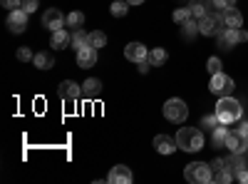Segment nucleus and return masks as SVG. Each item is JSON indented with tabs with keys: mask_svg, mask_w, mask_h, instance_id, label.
<instances>
[{
	"mask_svg": "<svg viewBox=\"0 0 248 184\" xmlns=\"http://www.w3.org/2000/svg\"><path fill=\"white\" fill-rule=\"evenodd\" d=\"M233 77L231 75H226V72H216L211 75V83H209V90L218 97H226V95H231L233 92Z\"/></svg>",
	"mask_w": 248,
	"mask_h": 184,
	"instance_id": "423d86ee",
	"label": "nucleus"
},
{
	"mask_svg": "<svg viewBox=\"0 0 248 184\" xmlns=\"http://www.w3.org/2000/svg\"><path fill=\"white\" fill-rule=\"evenodd\" d=\"M236 179L241 182V184H248V169L243 167V169H238V174H236Z\"/></svg>",
	"mask_w": 248,
	"mask_h": 184,
	"instance_id": "f704fd0d",
	"label": "nucleus"
},
{
	"mask_svg": "<svg viewBox=\"0 0 248 184\" xmlns=\"http://www.w3.org/2000/svg\"><path fill=\"white\" fill-rule=\"evenodd\" d=\"M90 45H92V48H97V50H99V48H105V45H107V35L102 33V30L90 33Z\"/></svg>",
	"mask_w": 248,
	"mask_h": 184,
	"instance_id": "a878e982",
	"label": "nucleus"
},
{
	"mask_svg": "<svg viewBox=\"0 0 248 184\" xmlns=\"http://www.w3.org/2000/svg\"><path fill=\"white\" fill-rule=\"evenodd\" d=\"M109 13L114 17H124V15L129 13V3H127V0H114V3L109 5Z\"/></svg>",
	"mask_w": 248,
	"mask_h": 184,
	"instance_id": "5701e85b",
	"label": "nucleus"
},
{
	"mask_svg": "<svg viewBox=\"0 0 248 184\" xmlns=\"http://www.w3.org/2000/svg\"><path fill=\"white\" fill-rule=\"evenodd\" d=\"M77 65H79L82 70L94 67V65H97V48H92V45L79 48V50H77Z\"/></svg>",
	"mask_w": 248,
	"mask_h": 184,
	"instance_id": "f8f14e48",
	"label": "nucleus"
},
{
	"mask_svg": "<svg viewBox=\"0 0 248 184\" xmlns=\"http://www.w3.org/2000/svg\"><path fill=\"white\" fill-rule=\"evenodd\" d=\"M206 70H209V75L223 72V65H221V57H209V63H206Z\"/></svg>",
	"mask_w": 248,
	"mask_h": 184,
	"instance_id": "cd10ccee",
	"label": "nucleus"
},
{
	"mask_svg": "<svg viewBox=\"0 0 248 184\" xmlns=\"http://www.w3.org/2000/svg\"><path fill=\"white\" fill-rule=\"evenodd\" d=\"M67 45H72V35H70L65 28H60V30H55V33L50 35V48H55V50H65Z\"/></svg>",
	"mask_w": 248,
	"mask_h": 184,
	"instance_id": "dca6fc26",
	"label": "nucleus"
},
{
	"mask_svg": "<svg viewBox=\"0 0 248 184\" xmlns=\"http://www.w3.org/2000/svg\"><path fill=\"white\" fill-rule=\"evenodd\" d=\"M90 45V33H85V30H75V35H72V48H87Z\"/></svg>",
	"mask_w": 248,
	"mask_h": 184,
	"instance_id": "b1692460",
	"label": "nucleus"
},
{
	"mask_svg": "<svg viewBox=\"0 0 248 184\" xmlns=\"http://www.w3.org/2000/svg\"><path fill=\"white\" fill-rule=\"evenodd\" d=\"M37 8H40L37 0H23V10H25V13H35Z\"/></svg>",
	"mask_w": 248,
	"mask_h": 184,
	"instance_id": "2f4dec72",
	"label": "nucleus"
},
{
	"mask_svg": "<svg viewBox=\"0 0 248 184\" xmlns=\"http://www.w3.org/2000/svg\"><path fill=\"white\" fill-rule=\"evenodd\" d=\"M176 147H179L176 139H171L169 134H156V137H154V150H156L159 154H174Z\"/></svg>",
	"mask_w": 248,
	"mask_h": 184,
	"instance_id": "2eb2a0df",
	"label": "nucleus"
},
{
	"mask_svg": "<svg viewBox=\"0 0 248 184\" xmlns=\"http://www.w3.org/2000/svg\"><path fill=\"white\" fill-rule=\"evenodd\" d=\"M124 57H127L129 63H144V60L149 57V50L141 43H129L127 48H124Z\"/></svg>",
	"mask_w": 248,
	"mask_h": 184,
	"instance_id": "ddd939ff",
	"label": "nucleus"
},
{
	"mask_svg": "<svg viewBox=\"0 0 248 184\" xmlns=\"http://www.w3.org/2000/svg\"><path fill=\"white\" fill-rule=\"evenodd\" d=\"M32 65H35L37 70H50V67H55V55H52L50 50L35 52V57H32Z\"/></svg>",
	"mask_w": 248,
	"mask_h": 184,
	"instance_id": "f3484780",
	"label": "nucleus"
},
{
	"mask_svg": "<svg viewBox=\"0 0 248 184\" xmlns=\"http://www.w3.org/2000/svg\"><path fill=\"white\" fill-rule=\"evenodd\" d=\"M129 5H141V3H147V0H127Z\"/></svg>",
	"mask_w": 248,
	"mask_h": 184,
	"instance_id": "e433bc0d",
	"label": "nucleus"
},
{
	"mask_svg": "<svg viewBox=\"0 0 248 184\" xmlns=\"http://www.w3.org/2000/svg\"><path fill=\"white\" fill-rule=\"evenodd\" d=\"M238 132H241L243 137H248V122H241V125H238Z\"/></svg>",
	"mask_w": 248,
	"mask_h": 184,
	"instance_id": "c9c22d12",
	"label": "nucleus"
},
{
	"mask_svg": "<svg viewBox=\"0 0 248 184\" xmlns=\"http://www.w3.org/2000/svg\"><path fill=\"white\" fill-rule=\"evenodd\" d=\"M147 60H149L152 67H159V65H164V63L169 60V55H167V50H164V48H152Z\"/></svg>",
	"mask_w": 248,
	"mask_h": 184,
	"instance_id": "aec40b11",
	"label": "nucleus"
},
{
	"mask_svg": "<svg viewBox=\"0 0 248 184\" xmlns=\"http://www.w3.org/2000/svg\"><path fill=\"white\" fill-rule=\"evenodd\" d=\"M226 167H229V162H226V159H221V157L211 162V169H214V172H221V169H226Z\"/></svg>",
	"mask_w": 248,
	"mask_h": 184,
	"instance_id": "473e14b6",
	"label": "nucleus"
},
{
	"mask_svg": "<svg viewBox=\"0 0 248 184\" xmlns=\"http://www.w3.org/2000/svg\"><path fill=\"white\" fill-rule=\"evenodd\" d=\"M223 147L229 150L231 154H243L246 147H248V137H243L238 130H233V132H229V137H226V145Z\"/></svg>",
	"mask_w": 248,
	"mask_h": 184,
	"instance_id": "1a4fd4ad",
	"label": "nucleus"
},
{
	"mask_svg": "<svg viewBox=\"0 0 248 184\" xmlns=\"http://www.w3.org/2000/svg\"><path fill=\"white\" fill-rule=\"evenodd\" d=\"M184 177L191 184H209L214 179V169H211V165H206V162H191V165H186Z\"/></svg>",
	"mask_w": 248,
	"mask_h": 184,
	"instance_id": "7ed1b4c3",
	"label": "nucleus"
},
{
	"mask_svg": "<svg viewBox=\"0 0 248 184\" xmlns=\"http://www.w3.org/2000/svg\"><path fill=\"white\" fill-rule=\"evenodd\" d=\"M57 95H60V100H65V102H77V97L82 95V85L72 83V80H62L60 87H57Z\"/></svg>",
	"mask_w": 248,
	"mask_h": 184,
	"instance_id": "9d476101",
	"label": "nucleus"
},
{
	"mask_svg": "<svg viewBox=\"0 0 248 184\" xmlns=\"http://www.w3.org/2000/svg\"><path fill=\"white\" fill-rule=\"evenodd\" d=\"M221 13H223V25H226V28H243V15H241L236 8L221 10Z\"/></svg>",
	"mask_w": 248,
	"mask_h": 184,
	"instance_id": "6ab92c4d",
	"label": "nucleus"
},
{
	"mask_svg": "<svg viewBox=\"0 0 248 184\" xmlns=\"http://www.w3.org/2000/svg\"><path fill=\"white\" fill-rule=\"evenodd\" d=\"M32 57H35V55H32L30 48H25V45L17 48V60H20V63H32Z\"/></svg>",
	"mask_w": 248,
	"mask_h": 184,
	"instance_id": "c85d7f7f",
	"label": "nucleus"
},
{
	"mask_svg": "<svg viewBox=\"0 0 248 184\" xmlns=\"http://www.w3.org/2000/svg\"><path fill=\"white\" fill-rule=\"evenodd\" d=\"M246 40H248V33H246L243 28H223V30L218 33V43H221L223 50H231L233 45L246 43Z\"/></svg>",
	"mask_w": 248,
	"mask_h": 184,
	"instance_id": "39448f33",
	"label": "nucleus"
},
{
	"mask_svg": "<svg viewBox=\"0 0 248 184\" xmlns=\"http://www.w3.org/2000/svg\"><path fill=\"white\" fill-rule=\"evenodd\" d=\"M211 3H214V8H218V10H229V8L236 5V0H211Z\"/></svg>",
	"mask_w": 248,
	"mask_h": 184,
	"instance_id": "7c9ffc66",
	"label": "nucleus"
},
{
	"mask_svg": "<svg viewBox=\"0 0 248 184\" xmlns=\"http://www.w3.org/2000/svg\"><path fill=\"white\" fill-rule=\"evenodd\" d=\"M176 145L184 152H201L203 150V132L196 127H181L176 132Z\"/></svg>",
	"mask_w": 248,
	"mask_h": 184,
	"instance_id": "f03ea898",
	"label": "nucleus"
},
{
	"mask_svg": "<svg viewBox=\"0 0 248 184\" xmlns=\"http://www.w3.org/2000/svg\"><path fill=\"white\" fill-rule=\"evenodd\" d=\"M164 117L169 122L181 125V122H186V117H189V107H186V102L181 97H171V100L164 102Z\"/></svg>",
	"mask_w": 248,
	"mask_h": 184,
	"instance_id": "20e7f679",
	"label": "nucleus"
},
{
	"mask_svg": "<svg viewBox=\"0 0 248 184\" xmlns=\"http://www.w3.org/2000/svg\"><path fill=\"white\" fill-rule=\"evenodd\" d=\"M199 33H201V35H206V37H214V35H218V33H221V28H218V20H216L214 15L206 13L203 17H199Z\"/></svg>",
	"mask_w": 248,
	"mask_h": 184,
	"instance_id": "4468645a",
	"label": "nucleus"
},
{
	"mask_svg": "<svg viewBox=\"0 0 248 184\" xmlns=\"http://www.w3.org/2000/svg\"><path fill=\"white\" fill-rule=\"evenodd\" d=\"M0 3H3V8H8V10L23 8V0H0Z\"/></svg>",
	"mask_w": 248,
	"mask_h": 184,
	"instance_id": "72a5a7b5",
	"label": "nucleus"
},
{
	"mask_svg": "<svg viewBox=\"0 0 248 184\" xmlns=\"http://www.w3.org/2000/svg\"><path fill=\"white\" fill-rule=\"evenodd\" d=\"M214 182H218V184H229V182H233V169H231V167H226V169H221V172H214Z\"/></svg>",
	"mask_w": 248,
	"mask_h": 184,
	"instance_id": "bb28decb",
	"label": "nucleus"
},
{
	"mask_svg": "<svg viewBox=\"0 0 248 184\" xmlns=\"http://www.w3.org/2000/svg\"><path fill=\"white\" fill-rule=\"evenodd\" d=\"M203 5H206V0H196V3L191 5L194 17H203V15H206V8H203Z\"/></svg>",
	"mask_w": 248,
	"mask_h": 184,
	"instance_id": "c756f323",
	"label": "nucleus"
},
{
	"mask_svg": "<svg viewBox=\"0 0 248 184\" xmlns=\"http://www.w3.org/2000/svg\"><path fill=\"white\" fill-rule=\"evenodd\" d=\"M211 132H214V147H223L226 145V137H229L231 130H226V125H216Z\"/></svg>",
	"mask_w": 248,
	"mask_h": 184,
	"instance_id": "4be33fe9",
	"label": "nucleus"
},
{
	"mask_svg": "<svg viewBox=\"0 0 248 184\" xmlns=\"http://www.w3.org/2000/svg\"><path fill=\"white\" fill-rule=\"evenodd\" d=\"M82 25H85V13L72 10V13L65 17V28H75V30H79Z\"/></svg>",
	"mask_w": 248,
	"mask_h": 184,
	"instance_id": "412c9836",
	"label": "nucleus"
},
{
	"mask_svg": "<svg viewBox=\"0 0 248 184\" xmlns=\"http://www.w3.org/2000/svg\"><path fill=\"white\" fill-rule=\"evenodd\" d=\"M107 182H112V184H132L134 182V174H132V169L127 165H117V167H112Z\"/></svg>",
	"mask_w": 248,
	"mask_h": 184,
	"instance_id": "9b49d317",
	"label": "nucleus"
},
{
	"mask_svg": "<svg viewBox=\"0 0 248 184\" xmlns=\"http://www.w3.org/2000/svg\"><path fill=\"white\" fill-rule=\"evenodd\" d=\"M65 17H67V15H62L57 8H47V10L43 13V25H45L50 33H55V30H60V28H65Z\"/></svg>",
	"mask_w": 248,
	"mask_h": 184,
	"instance_id": "6e6552de",
	"label": "nucleus"
},
{
	"mask_svg": "<svg viewBox=\"0 0 248 184\" xmlns=\"http://www.w3.org/2000/svg\"><path fill=\"white\" fill-rule=\"evenodd\" d=\"M174 23H179V25H184V23H189V20L194 17V13H191V8H179V10H174Z\"/></svg>",
	"mask_w": 248,
	"mask_h": 184,
	"instance_id": "393cba45",
	"label": "nucleus"
},
{
	"mask_svg": "<svg viewBox=\"0 0 248 184\" xmlns=\"http://www.w3.org/2000/svg\"><path fill=\"white\" fill-rule=\"evenodd\" d=\"M214 112H216V117H218L221 125H233V122L241 119L243 107H241V102H238V100H233L231 95H226V97L218 100V105H216Z\"/></svg>",
	"mask_w": 248,
	"mask_h": 184,
	"instance_id": "f257e3e1",
	"label": "nucleus"
},
{
	"mask_svg": "<svg viewBox=\"0 0 248 184\" xmlns=\"http://www.w3.org/2000/svg\"><path fill=\"white\" fill-rule=\"evenodd\" d=\"M82 95H85L87 100H94V97H99V95H102V80H97V77H90V80H85V85H82Z\"/></svg>",
	"mask_w": 248,
	"mask_h": 184,
	"instance_id": "a211bd4d",
	"label": "nucleus"
},
{
	"mask_svg": "<svg viewBox=\"0 0 248 184\" xmlns=\"http://www.w3.org/2000/svg\"><path fill=\"white\" fill-rule=\"evenodd\" d=\"M28 15H30V13H25L23 8L10 10V13H8V28H10V33H15V35L25 33V28H28Z\"/></svg>",
	"mask_w": 248,
	"mask_h": 184,
	"instance_id": "0eeeda50",
	"label": "nucleus"
}]
</instances>
